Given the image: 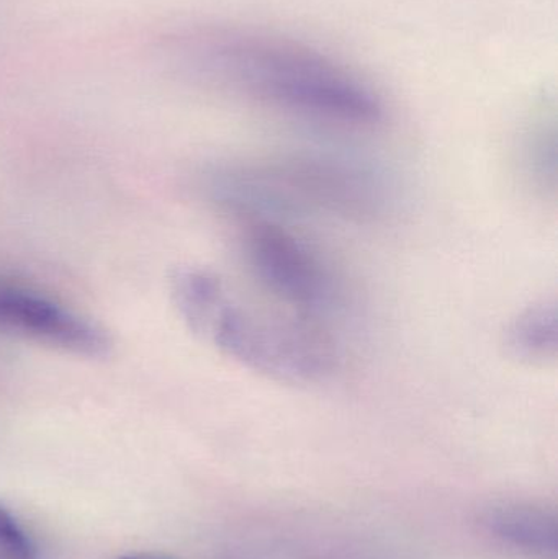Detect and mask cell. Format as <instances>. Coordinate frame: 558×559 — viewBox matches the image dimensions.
I'll return each mask as SVG.
<instances>
[{"instance_id": "cell-1", "label": "cell", "mask_w": 558, "mask_h": 559, "mask_svg": "<svg viewBox=\"0 0 558 559\" xmlns=\"http://www.w3.org/2000/svg\"><path fill=\"white\" fill-rule=\"evenodd\" d=\"M180 68L239 97L337 128L377 127L379 95L333 59L288 39L210 29L180 39Z\"/></svg>"}, {"instance_id": "cell-2", "label": "cell", "mask_w": 558, "mask_h": 559, "mask_svg": "<svg viewBox=\"0 0 558 559\" xmlns=\"http://www.w3.org/2000/svg\"><path fill=\"white\" fill-rule=\"evenodd\" d=\"M173 296L193 334L261 377L308 386L336 368V348L324 325L249 305L213 272L179 269Z\"/></svg>"}, {"instance_id": "cell-3", "label": "cell", "mask_w": 558, "mask_h": 559, "mask_svg": "<svg viewBox=\"0 0 558 559\" xmlns=\"http://www.w3.org/2000/svg\"><path fill=\"white\" fill-rule=\"evenodd\" d=\"M216 205L236 219H367L385 205L382 182L340 160L292 157L219 166L206 176Z\"/></svg>"}, {"instance_id": "cell-4", "label": "cell", "mask_w": 558, "mask_h": 559, "mask_svg": "<svg viewBox=\"0 0 558 559\" xmlns=\"http://www.w3.org/2000/svg\"><path fill=\"white\" fill-rule=\"evenodd\" d=\"M238 223L245 265L259 288L290 314L327 328L340 305V295L320 258L281 223Z\"/></svg>"}, {"instance_id": "cell-5", "label": "cell", "mask_w": 558, "mask_h": 559, "mask_svg": "<svg viewBox=\"0 0 558 559\" xmlns=\"http://www.w3.org/2000/svg\"><path fill=\"white\" fill-rule=\"evenodd\" d=\"M0 334L78 357L102 358L111 350L110 335L91 319L32 286L3 278H0Z\"/></svg>"}, {"instance_id": "cell-6", "label": "cell", "mask_w": 558, "mask_h": 559, "mask_svg": "<svg viewBox=\"0 0 558 559\" xmlns=\"http://www.w3.org/2000/svg\"><path fill=\"white\" fill-rule=\"evenodd\" d=\"M507 354L526 365H547L557 360L558 314L556 302L543 301L518 312L503 335Z\"/></svg>"}, {"instance_id": "cell-7", "label": "cell", "mask_w": 558, "mask_h": 559, "mask_svg": "<svg viewBox=\"0 0 558 559\" xmlns=\"http://www.w3.org/2000/svg\"><path fill=\"white\" fill-rule=\"evenodd\" d=\"M487 524L498 537L524 550L544 555L557 551V521L543 509L501 506L490 511Z\"/></svg>"}, {"instance_id": "cell-8", "label": "cell", "mask_w": 558, "mask_h": 559, "mask_svg": "<svg viewBox=\"0 0 558 559\" xmlns=\"http://www.w3.org/2000/svg\"><path fill=\"white\" fill-rule=\"evenodd\" d=\"M0 557L5 559H35V547L20 527L12 512L0 502Z\"/></svg>"}, {"instance_id": "cell-9", "label": "cell", "mask_w": 558, "mask_h": 559, "mask_svg": "<svg viewBox=\"0 0 558 559\" xmlns=\"http://www.w3.org/2000/svg\"><path fill=\"white\" fill-rule=\"evenodd\" d=\"M120 559H173L170 557H166L163 554H133L127 555V557H121Z\"/></svg>"}]
</instances>
